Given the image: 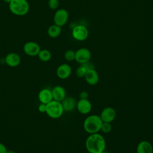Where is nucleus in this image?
<instances>
[{"label": "nucleus", "instance_id": "nucleus-11", "mask_svg": "<svg viewBox=\"0 0 153 153\" xmlns=\"http://www.w3.org/2000/svg\"><path fill=\"white\" fill-rule=\"evenodd\" d=\"M72 69L71 67L66 64L63 63L60 65L57 69L56 74L57 76L60 79H66L71 74Z\"/></svg>", "mask_w": 153, "mask_h": 153}, {"label": "nucleus", "instance_id": "nucleus-23", "mask_svg": "<svg viewBox=\"0 0 153 153\" xmlns=\"http://www.w3.org/2000/svg\"><path fill=\"white\" fill-rule=\"evenodd\" d=\"M59 2L58 0H48V5L51 10H56L58 8Z\"/></svg>", "mask_w": 153, "mask_h": 153}, {"label": "nucleus", "instance_id": "nucleus-30", "mask_svg": "<svg viewBox=\"0 0 153 153\" xmlns=\"http://www.w3.org/2000/svg\"><path fill=\"white\" fill-rule=\"evenodd\" d=\"M100 153H109V152H107V151H105V150L103 151H102V152H101Z\"/></svg>", "mask_w": 153, "mask_h": 153}, {"label": "nucleus", "instance_id": "nucleus-24", "mask_svg": "<svg viewBox=\"0 0 153 153\" xmlns=\"http://www.w3.org/2000/svg\"><path fill=\"white\" fill-rule=\"evenodd\" d=\"M81 66L84 67L86 69L87 71H88L89 70H91V69H95L94 65L93 63H91V62H90V61L81 64Z\"/></svg>", "mask_w": 153, "mask_h": 153}, {"label": "nucleus", "instance_id": "nucleus-14", "mask_svg": "<svg viewBox=\"0 0 153 153\" xmlns=\"http://www.w3.org/2000/svg\"><path fill=\"white\" fill-rule=\"evenodd\" d=\"M5 60L8 66L10 67H16L20 63L21 59L20 56L17 53H11L6 56Z\"/></svg>", "mask_w": 153, "mask_h": 153}, {"label": "nucleus", "instance_id": "nucleus-6", "mask_svg": "<svg viewBox=\"0 0 153 153\" xmlns=\"http://www.w3.org/2000/svg\"><path fill=\"white\" fill-rule=\"evenodd\" d=\"M73 37L78 41H84L86 39L88 36V29L82 25H78L72 30Z\"/></svg>", "mask_w": 153, "mask_h": 153}, {"label": "nucleus", "instance_id": "nucleus-12", "mask_svg": "<svg viewBox=\"0 0 153 153\" xmlns=\"http://www.w3.org/2000/svg\"><path fill=\"white\" fill-rule=\"evenodd\" d=\"M53 99L58 102H62L66 97L65 89L60 85L54 87L51 90Z\"/></svg>", "mask_w": 153, "mask_h": 153}, {"label": "nucleus", "instance_id": "nucleus-5", "mask_svg": "<svg viewBox=\"0 0 153 153\" xmlns=\"http://www.w3.org/2000/svg\"><path fill=\"white\" fill-rule=\"evenodd\" d=\"M68 13L65 9H59L54 14V24L59 26H64L68 20Z\"/></svg>", "mask_w": 153, "mask_h": 153}, {"label": "nucleus", "instance_id": "nucleus-1", "mask_svg": "<svg viewBox=\"0 0 153 153\" xmlns=\"http://www.w3.org/2000/svg\"><path fill=\"white\" fill-rule=\"evenodd\" d=\"M85 146L90 153H100L105 149L106 142L100 134L93 133L87 137Z\"/></svg>", "mask_w": 153, "mask_h": 153}, {"label": "nucleus", "instance_id": "nucleus-21", "mask_svg": "<svg viewBox=\"0 0 153 153\" xmlns=\"http://www.w3.org/2000/svg\"><path fill=\"white\" fill-rule=\"evenodd\" d=\"M112 130V126L111 124V123H106V122H103L100 130L103 131L105 133H109Z\"/></svg>", "mask_w": 153, "mask_h": 153}, {"label": "nucleus", "instance_id": "nucleus-29", "mask_svg": "<svg viewBox=\"0 0 153 153\" xmlns=\"http://www.w3.org/2000/svg\"><path fill=\"white\" fill-rule=\"evenodd\" d=\"M5 2H7V3H10L12 0H4Z\"/></svg>", "mask_w": 153, "mask_h": 153}, {"label": "nucleus", "instance_id": "nucleus-22", "mask_svg": "<svg viewBox=\"0 0 153 153\" xmlns=\"http://www.w3.org/2000/svg\"><path fill=\"white\" fill-rule=\"evenodd\" d=\"M86 72H87L86 69L81 65L76 70V75L79 78L84 77L86 74Z\"/></svg>", "mask_w": 153, "mask_h": 153}, {"label": "nucleus", "instance_id": "nucleus-4", "mask_svg": "<svg viewBox=\"0 0 153 153\" xmlns=\"http://www.w3.org/2000/svg\"><path fill=\"white\" fill-rule=\"evenodd\" d=\"M46 113L52 118H60L64 112V109L60 102L52 100L46 104Z\"/></svg>", "mask_w": 153, "mask_h": 153}, {"label": "nucleus", "instance_id": "nucleus-7", "mask_svg": "<svg viewBox=\"0 0 153 153\" xmlns=\"http://www.w3.org/2000/svg\"><path fill=\"white\" fill-rule=\"evenodd\" d=\"M90 58L91 52L86 48H81L75 51V60L80 64L90 61Z\"/></svg>", "mask_w": 153, "mask_h": 153}, {"label": "nucleus", "instance_id": "nucleus-13", "mask_svg": "<svg viewBox=\"0 0 153 153\" xmlns=\"http://www.w3.org/2000/svg\"><path fill=\"white\" fill-rule=\"evenodd\" d=\"M86 82L91 85H94L97 84L99 80V76L97 71L94 69H91L87 71L84 76Z\"/></svg>", "mask_w": 153, "mask_h": 153}, {"label": "nucleus", "instance_id": "nucleus-25", "mask_svg": "<svg viewBox=\"0 0 153 153\" xmlns=\"http://www.w3.org/2000/svg\"><path fill=\"white\" fill-rule=\"evenodd\" d=\"M79 96L80 99H87L88 97V93L87 91H82L79 93Z\"/></svg>", "mask_w": 153, "mask_h": 153}, {"label": "nucleus", "instance_id": "nucleus-16", "mask_svg": "<svg viewBox=\"0 0 153 153\" xmlns=\"http://www.w3.org/2000/svg\"><path fill=\"white\" fill-rule=\"evenodd\" d=\"M136 153H153L152 146L148 141H141L137 146Z\"/></svg>", "mask_w": 153, "mask_h": 153}, {"label": "nucleus", "instance_id": "nucleus-15", "mask_svg": "<svg viewBox=\"0 0 153 153\" xmlns=\"http://www.w3.org/2000/svg\"><path fill=\"white\" fill-rule=\"evenodd\" d=\"M38 99L41 103L47 104L53 100L51 91L48 88L42 89L38 94Z\"/></svg>", "mask_w": 153, "mask_h": 153}, {"label": "nucleus", "instance_id": "nucleus-2", "mask_svg": "<svg viewBox=\"0 0 153 153\" xmlns=\"http://www.w3.org/2000/svg\"><path fill=\"white\" fill-rule=\"evenodd\" d=\"M103 123L100 116L97 115H91L87 117L84 121L83 127L85 131L88 133L93 134L98 133L100 130Z\"/></svg>", "mask_w": 153, "mask_h": 153}, {"label": "nucleus", "instance_id": "nucleus-8", "mask_svg": "<svg viewBox=\"0 0 153 153\" xmlns=\"http://www.w3.org/2000/svg\"><path fill=\"white\" fill-rule=\"evenodd\" d=\"M41 50L39 45L33 41L26 42L23 47V51L28 56H38Z\"/></svg>", "mask_w": 153, "mask_h": 153}, {"label": "nucleus", "instance_id": "nucleus-10", "mask_svg": "<svg viewBox=\"0 0 153 153\" xmlns=\"http://www.w3.org/2000/svg\"><path fill=\"white\" fill-rule=\"evenodd\" d=\"M76 108L78 111L82 114H88L92 108V105L88 99H79L76 102Z\"/></svg>", "mask_w": 153, "mask_h": 153}, {"label": "nucleus", "instance_id": "nucleus-28", "mask_svg": "<svg viewBox=\"0 0 153 153\" xmlns=\"http://www.w3.org/2000/svg\"><path fill=\"white\" fill-rule=\"evenodd\" d=\"M7 153H15V152L13 150H7Z\"/></svg>", "mask_w": 153, "mask_h": 153}, {"label": "nucleus", "instance_id": "nucleus-27", "mask_svg": "<svg viewBox=\"0 0 153 153\" xmlns=\"http://www.w3.org/2000/svg\"><path fill=\"white\" fill-rule=\"evenodd\" d=\"M7 149L5 147V146L0 143V153H7Z\"/></svg>", "mask_w": 153, "mask_h": 153}, {"label": "nucleus", "instance_id": "nucleus-19", "mask_svg": "<svg viewBox=\"0 0 153 153\" xmlns=\"http://www.w3.org/2000/svg\"><path fill=\"white\" fill-rule=\"evenodd\" d=\"M39 59L42 62H48L51 57V54L47 50H41L38 54Z\"/></svg>", "mask_w": 153, "mask_h": 153}, {"label": "nucleus", "instance_id": "nucleus-18", "mask_svg": "<svg viewBox=\"0 0 153 153\" xmlns=\"http://www.w3.org/2000/svg\"><path fill=\"white\" fill-rule=\"evenodd\" d=\"M62 32V29L60 26L56 25H53L50 26L47 30V33L48 36L51 38H56L60 35Z\"/></svg>", "mask_w": 153, "mask_h": 153}, {"label": "nucleus", "instance_id": "nucleus-26", "mask_svg": "<svg viewBox=\"0 0 153 153\" xmlns=\"http://www.w3.org/2000/svg\"><path fill=\"white\" fill-rule=\"evenodd\" d=\"M46 104L44 103H41L38 106V111L41 112H46Z\"/></svg>", "mask_w": 153, "mask_h": 153}, {"label": "nucleus", "instance_id": "nucleus-20", "mask_svg": "<svg viewBox=\"0 0 153 153\" xmlns=\"http://www.w3.org/2000/svg\"><path fill=\"white\" fill-rule=\"evenodd\" d=\"M64 57H65V59L67 61H69V62L73 61L75 59V51H74L72 50H67L65 53Z\"/></svg>", "mask_w": 153, "mask_h": 153}, {"label": "nucleus", "instance_id": "nucleus-9", "mask_svg": "<svg viewBox=\"0 0 153 153\" xmlns=\"http://www.w3.org/2000/svg\"><path fill=\"white\" fill-rule=\"evenodd\" d=\"M116 117L115 110L111 107H106L104 108L100 113V117L103 122L111 123Z\"/></svg>", "mask_w": 153, "mask_h": 153}, {"label": "nucleus", "instance_id": "nucleus-17", "mask_svg": "<svg viewBox=\"0 0 153 153\" xmlns=\"http://www.w3.org/2000/svg\"><path fill=\"white\" fill-rule=\"evenodd\" d=\"M62 102L63 108L65 111H71L76 106L75 100L72 97H65Z\"/></svg>", "mask_w": 153, "mask_h": 153}, {"label": "nucleus", "instance_id": "nucleus-3", "mask_svg": "<svg viewBox=\"0 0 153 153\" xmlns=\"http://www.w3.org/2000/svg\"><path fill=\"white\" fill-rule=\"evenodd\" d=\"M9 8L14 14L24 16L28 13L29 5L26 0H12L9 3Z\"/></svg>", "mask_w": 153, "mask_h": 153}]
</instances>
